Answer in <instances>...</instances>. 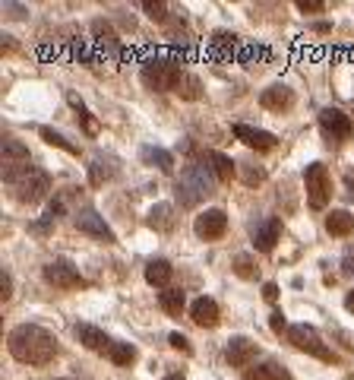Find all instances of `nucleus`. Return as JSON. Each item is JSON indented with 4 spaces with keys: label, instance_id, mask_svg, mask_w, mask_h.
<instances>
[{
    "label": "nucleus",
    "instance_id": "33",
    "mask_svg": "<svg viewBox=\"0 0 354 380\" xmlns=\"http://www.w3.org/2000/svg\"><path fill=\"white\" fill-rule=\"evenodd\" d=\"M143 10H146V13H149L155 22H164V20H168V7H164V3H143Z\"/></svg>",
    "mask_w": 354,
    "mask_h": 380
},
{
    "label": "nucleus",
    "instance_id": "14",
    "mask_svg": "<svg viewBox=\"0 0 354 380\" xmlns=\"http://www.w3.org/2000/svg\"><path fill=\"white\" fill-rule=\"evenodd\" d=\"M234 137L253 152H269V149H275V143H279L275 133L259 130V127H247V124H234Z\"/></svg>",
    "mask_w": 354,
    "mask_h": 380
},
{
    "label": "nucleus",
    "instance_id": "6",
    "mask_svg": "<svg viewBox=\"0 0 354 380\" xmlns=\"http://www.w3.org/2000/svg\"><path fill=\"white\" fill-rule=\"evenodd\" d=\"M288 342H291L298 352L314 355V358H320V361H335V355L329 352V346L323 342V336L314 330V326H307V324L288 326Z\"/></svg>",
    "mask_w": 354,
    "mask_h": 380
},
{
    "label": "nucleus",
    "instance_id": "10",
    "mask_svg": "<svg viewBox=\"0 0 354 380\" xmlns=\"http://www.w3.org/2000/svg\"><path fill=\"white\" fill-rule=\"evenodd\" d=\"M250 238H253V248H256L259 254H272L279 238H282V219L279 215H266V219H259L256 225H253Z\"/></svg>",
    "mask_w": 354,
    "mask_h": 380
},
{
    "label": "nucleus",
    "instance_id": "7",
    "mask_svg": "<svg viewBox=\"0 0 354 380\" xmlns=\"http://www.w3.org/2000/svg\"><path fill=\"white\" fill-rule=\"evenodd\" d=\"M41 276H45V282H51L54 289H86V279L79 276V270H76L73 263L67 260V257H57V260L45 263V270H41Z\"/></svg>",
    "mask_w": 354,
    "mask_h": 380
},
{
    "label": "nucleus",
    "instance_id": "2",
    "mask_svg": "<svg viewBox=\"0 0 354 380\" xmlns=\"http://www.w3.org/2000/svg\"><path fill=\"white\" fill-rule=\"evenodd\" d=\"M209 194H215V178H212L209 165L199 162H187L180 178H177V203L187 209H193L197 203H203Z\"/></svg>",
    "mask_w": 354,
    "mask_h": 380
},
{
    "label": "nucleus",
    "instance_id": "26",
    "mask_svg": "<svg viewBox=\"0 0 354 380\" xmlns=\"http://www.w3.org/2000/svg\"><path fill=\"white\" fill-rule=\"evenodd\" d=\"M67 102H70V108L76 111V121H82V130H86L88 137H95V133H98V121L92 118V114H88V108H86V105H82V98L76 96V92H70V96H67Z\"/></svg>",
    "mask_w": 354,
    "mask_h": 380
},
{
    "label": "nucleus",
    "instance_id": "18",
    "mask_svg": "<svg viewBox=\"0 0 354 380\" xmlns=\"http://www.w3.org/2000/svg\"><path fill=\"white\" fill-rule=\"evenodd\" d=\"M171 276H174V266L168 260H162V257L146 263V282L155 285V289H162V291L171 289Z\"/></svg>",
    "mask_w": 354,
    "mask_h": 380
},
{
    "label": "nucleus",
    "instance_id": "20",
    "mask_svg": "<svg viewBox=\"0 0 354 380\" xmlns=\"http://www.w3.org/2000/svg\"><path fill=\"white\" fill-rule=\"evenodd\" d=\"M326 231L332 238H348L354 235V215L348 213V209H332V213L326 215Z\"/></svg>",
    "mask_w": 354,
    "mask_h": 380
},
{
    "label": "nucleus",
    "instance_id": "12",
    "mask_svg": "<svg viewBox=\"0 0 354 380\" xmlns=\"http://www.w3.org/2000/svg\"><path fill=\"white\" fill-rule=\"evenodd\" d=\"M259 355V346L253 342L250 336H231L228 339V346H225V361L231 367H250L253 365V358Z\"/></svg>",
    "mask_w": 354,
    "mask_h": 380
},
{
    "label": "nucleus",
    "instance_id": "36",
    "mask_svg": "<svg viewBox=\"0 0 354 380\" xmlns=\"http://www.w3.org/2000/svg\"><path fill=\"white\" fill-rule=\"evenodd\" d=\"M263 298H266L269 304H275V301H279V285H275V282H266V285H263Z\"/></svg>",
    "mask_w": 354,
    "mask_h": 380
},
{
    "label": "nucleus",
    "instance_id": "27",
    "mask_svg": "<svg viewBox=\"0 0 354 380\" xmlns=\"http://www.w3.org/2000/svg\"><path fill=\"white\" fill-rule=\"evenodd\" d=\"M38 137L45 139L48 146H57V149H63V152H70V155H79V146H73L63 133H57V130H51V127H38Z\"/></svg>",
    "mask_w": 354,
    "mask_h": 380
},
{
    "label": "nucleus",
    "instance_id": "28",
    "mask_svg": "<svg viewBox=\"0 0 354 380\" xmlns=\"http://www.w3.org/2000/svg\"><path fill=\"white\" fill-rule=\"evenodd\" d=\"M177 96L187 98V102H197V98L203 96V83H199V76H193V73L180 76V83H177Z\"/></svg>",
    "mask_w": 354,
    "mask_h": 380
},
{
    "label": "nucleus",
    "instance_id": "38",
    "mask_svg": "<svg viewBox=\"0 0 354 380\" xmlns=\"http://www.w3.org/2000/svg\"><path fill=\"white\" fill-rule=\"evenodd\" d=\"M345 311H351V314H354V289L345 295Z\"/></svg>",
    "mask_w": 354,
    "mask_h": 380
},
{
    "label": "nucleus",
    "instance_id": "22",
    "mask_svg": "<svg viewBox=\"0 0 354 380\" xmlns=\"http://www.w3.org/2000/svg\"><path fill=\"white\" fill-rule=\"evenodd\" d=\"M149 228H155V231H171V228L177 225V215H174V206L171 203H155V206L149 209Z\"/></svg>",
    "mask_w": 354,
    "mask_h": 380
},
{
    "label": "nucleus",
    "instance_id": "13",
    "mask_svg": "<svg viewBox=\"0 0 354 380\" xmlns=\"http://www.w3.org/2000/svg\"><path fill=\"white\" fill-rule=\"evenodd\" d=\"M294 102H298V98H294V89L291 86H285V83H272L269 89L259 92V105H263L266 111H275V114L291 111Z\"/></svg>",
    "mask_w": 354,
    "mask_h": 380
},
{
    "label": "nucleus",
    "instance_id": "29",
    "mask_svg": "<svg viewBox=\"0 0 354 380\" xmlns=\"http://www.w3.org/2000/svg\"><path fill=\"white\" fill-rule=\"evenodd\" d=\"M231 270L238 273L240 279H247V282L259 276V266H256V260H253L250 254H238V257H234V260H231Z\"/></svg>",
    "mask_w": 354,
    "mask_h": 380
},
{
    "label": "nucleus",
    "instance_id": "17",
    "mask_svg": "<svg viewBox=\"0 0 354 380\" xmlns=\"http://www.w3.org/2000/svg\"><path fill=\"white\" fill-rule=\"evenodd\" d=\"M117 174V159L114 155H105V152H95L92 155V165H88V181L92 184H105V181H111Z\"/></svg>",
    "mask_w": 354,
    "mask_h": 380
},
{
    "label": "nucleus",
    "instance_id": "30",
    "mask_svg": "<svg viewBox=\"0 0 354 380\" xmlns=\"http://www.w3.org/2000/svg\"><path fill=\"white\" fill-rule=\"evenodd\" d=\"M238 172H240V181H244L247 187H256L266 181V172L259 165H250V162H238Z\"/></svg>",
    "mask_w": 354,
    "mask_h": 380
},
{
    "label": "nucleus",
    "instance_id": "32",
    "mask_svg": "<svg viewBox=\"0 0 354 380\" xmlns=\"http://www.w3.org/2000/svg\"><path fill=\"white\" fill-rule=\"evenodd\" d=\"M13 298V276L7 270L0 273V301H10Z\"/></svg>",
    "mask_w": 354,
    "mask_h": 380
},
{
    "label": "nucleus",
    "instance_id": "35",
    "mask_svg": "<svg viewBox=\"0 0 354 380\" xmlns=\"http://www.w3.org/2000/svg\"><path fill=\"white\" fill-rule=\"evenodd\" d=\"M269 326H272V333L288 330V326H285V314H282V311H272V317H269Z\"/></svg>",
    "mask_w": 354,
    "mask_h": 380
},
{
    "label": "nucleus",
    "instance_id": "9",
    "mask_svg": "<svg viewBox=\"0 0 354 380\" xmlns=\"http://www.w3.org/2000/svg\"><path fill=\"white\" fill-rule=\"evenodd\" d=\"M73 222H76V228H79L82 235L95 238V241H102V244H114V241H117V235L111 231V225L105 222V215H98L92 206L82 209V213H76Z\"/></svg>",
    "mask_w": 354,
    "mask_h": 380
},
{
    "label": "nucleus",
    "instance_id": "34",
    "mask_svg": "<svg viewBox=\"0 0 354 380\" xmlns=\"http://www.w3.org/2000/svg\"><path fill=\"white\" fill-rule=\"evenodd\" d=\"M298 10L300 13H320V10H326V3H320V0H300Z\"/></svg>",
    "mask_w": 354,
    "mask_h": 380
},
{
    "label": "nucleus",
    "instance_id": "25",
    "mask_svg": "<svg viewBox=\"0 0 354 380\" xmlns=\"http://www.w3.org/2000/svg\"><path fill=\"white\" fill-rule=\"evenodd\" d=\"M108 358L114 361L117 367H130L133 361L139 358V352H137V346H133V342H111Z\"/></svg>",
    "mask_w": 354,
    "mask_h": 380
},
{
    "label": "nucleus",
    "instance_id": "5",
    "mask_svg": "<svg viewBox=\"0 0 354 380\" xmlns=\"http://www.w3.org/2000/svg\"><path fill=\"white\" fill-rule=\"evenodd\" d=\"M304 190H307V203L310 209H326V203L332 200V178H329V168L323 162H310L304 168Z\"/></svg>",
    "mask_w": 354,
    "mask_h": 380
},
{
    "label": "nucleus",
    "instance_id": "23",
    "mask_svg": "<svg viewBox=\"0 0 354 380\" xmlns=\"http://www.w3.org/2000/svg\"><path fill=\"white\" fill-rule=\"evenodd\" d=\"M206 162H209L212 174H215L218 181H225V184L234 178V174H238V162H231L225 152H209V155H206Z\"/></svg>",
    "mask_w": 354,
    "mask_h": 380
},
{
    "label": "nucleus",
    "instance_id": "31",
    "mask_svg": "<svg viewBox=\"0 0 354 380\" xmlns=\"http://www.w3.org/2000/svg\"><path fill=\"white\" fill-rule=\"evenodd\" d=\"M168 342H171V349H177V352H184V355H190V352H193L190 339H187L184 333H171V336H168Z\"/></svg>",
    "mask_w": 354,
    "mask_h": 380
},
{
    "label": "nucleus",
    "instance_id": "40",
    "mask_svg": "<svg viewBox=\"0 0 354 380\" xmlns=\"http://www.w3.org/2000/svg\"><path fill=\"white\" fill-rule=\"evenodd\" d=\"M164 380H184V377H180V374H171V377H164Z\"/></svg>",
    "mask_w": 354,
    "mask_h": 380
},
{
    "label": "nucleus",
    "instance_id": "3",
    "mask_svg": "<svg viewBox=\"0 0 354 380\" xmlns=\"http://www.w3.org/2000/svg\"><path fill=\"white\" fill-rule=\"evenodd\" d=\"M180 76H184V70H180V63H177L174 57H149V61L143 63V70H139L143 86L152 92H171V89L177 92Z\"/></svg>",
    "mask_w": 354,
    "mask_h": 380
},
{
    "label": "nucleus",
    "instance_id": "37",
    "mask_svg": "<svg viewBox=\"0 0 354 380\" xmlns=\"http://www.w3.org/2000/svg\"><path fill=\"white\" fill-rule=\"evenodd\" d=\"M341 270H345V276H351L354 273V248L345 254V266H341Z\"/></svg>",
    "mask_w": 354,
    "mask_h": 380
},
{
    "label": "nucleus",
    "instance_id": "24",
    "mask_svg": "<svg viewBox=\"0 0 354 380\" xmlns=\"http://www.w3.org/2000/svg\"><path fill=\"white\" fill-rule=\"evenodd\" d=\"M158 304H162L164 314L180 317V311H184V304H187V295L180 289H164V291H158Z\"/></svg>",
    "mask_w": 354,
    "mask_h": 380
},
{
    "label": "nucleus",
    "instance_id": "4",
    "mask_svg": "<svg viewBox=\"0 0 354 380\" xmlns=\"http://www.w3.org/2000/svg\"><path fill=\"white\" fill-rule=\"evenodd\" d=\"M10 190H13V200L16 203H22V206H35V203H41L45 197H48L51 178H48V172H41V168L29 165L26 172H22L20 178L10 184Z\"/></svg>",
    "mask_w": 354,
    "mask_h": 380
},
{
    "label": "nucleus",
    "instance_id": "15",
    "mask_svg": "<svg viewBox=\"0 0 354 380\" xmlns=\"http://www.w3.org/2000/svg\"><path fill=\"white\" fill-rule=\"evenodd\" d=\"M73 336L79 339L88 352H108V349H111L108 333L98 330V326H92V324H76L73 326Z\"/></svg>",
    "mask_w": 354,
    "mask_h": 380
},
{
    "label": "nucleus",
    "instance_id": "21",
    "mask_svg": "<svg viewBox=\"0 0 354 380\" xmlns=\"http://www.w3.org/2000/svg\"><path fill=\"white\" fill-rule=\"evenodd\" d=\"M244 374H247V380H294L288 374V367L275 358L263 361V365H256V371H244Z\"/></svg>",
    "mask_w": 354,
    "mask_h": 380
},
{
    "label": "nucleus",
    "instance_id": "41",
    "mask_svg": "<svg viewBox=\"0 0 354 380\" xmlns=\"http://www.w3.org/2000/svg\"><path fill=\"white\" fill-rule=\"evenodd\" d=\"M57 380H67V377H57Z\"/></svg>",
    "mask_w": 354,
    "mask_h": 380
},
{
    "label": "nucleus",
    "instance_id": "39",
    "mask_svg": "<svg viewBox=\"0 0 354 380\" xmlns=\"http://www.w3.org/2000/svg\"><path fill=\"white\" fill-rule=\"evenodd\" d=\"M345 187H348V197H351V200H354V181L348 178V181H345Z\"/></svg>",
    "mask_w": 354,
    "mask_h": 380
},
{
    "label": "nucleus",
    "instance_id": "1",
    "mask_svg": "<svg viewBox=\"0 0 354 380\" xmlns=\"http://www.w3.org/2000/svg\"><path fill=\"white\" fill-rule=\"evenodd\" d=\"M7 349L16 361L22 365H32V367H45L57 358V339L51 336L45 326H35V324H20L7 333Z\"/></svg>",
    "mask_w": 354,
    "mask_h": 380
},
{
    "label": "nucleus",
    "instance_id": "11",
    "mask_svg": "<svg viewBox=\"0 0 354 380\" xmlns=\"http://www.w3.org/2000/svg\"><path fill=\"white\" fill-rule=\"evenodd\" d=\"M193 231H197V238H203V241H218V238L228 231L225 209H206V213H199L197 222H193Z\"/></svg>",
    "mask_w": 354,
    "mask_h": 380
},
{
    "label": "nucleus",
    "instance_id": "16",
    "mask_svg": "<svg viewBox=\"0 0 354 380\" xmlns=\"http://www.w3.org/2000/svg\"><path fill=\"white\" fill-rule=\"evenodd\" d=\"M190 317L197 326H203V330H212V326H218V320H222V311H218V304L212 301V298H197V301L190 304Z\"/></svg>",
    "mask_w": 354,
    "mask_h": 380
},
{
    "label": "nucleus",
    "instance_id": "8",
    "mask_svg": "<svg viewBox=\"0 0 354 380\" xmlns=\"http://www.w3.org/2000/svg\"><path fill=\"white\" fill-rule=\"evenodd\" d=\"M320 130H323V137H326L329 143H345V139H351L354 124L341 108L326 105V108L320 111Z\"/></svg>",
    "mask_w": 354,
    "mask_h": 380
},
{
    "label": "nucleus",
    "instance_id": "19",
    "mask_svg": "<svg viewBox=\"0 0 354 380\" xmlns=\"http://www.w3.org/2000/svg\"><path fill=\"white\" fill-rule=\"evenodd\" d=\"M139 159H143V165L158 168V172H164V174L174 172V155H171L168 149H162V146H143V149H139Z\"/></svg>",
    "mask_w": 354,
    "mask_h": 380
}]
</instances>
